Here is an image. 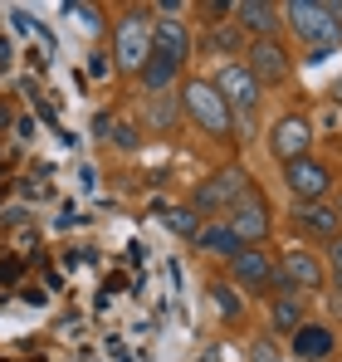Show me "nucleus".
Here are the masks:
<instances>
[{
	"label": "nucleus",
	"mask_w": 342,
	"mask_h": 362,
	"mask_svg": "<svg viewBox=\"0 0 342 362\" xmlns=\"http://www.w3.org/2000/svg\"><path fill=\"white\" fill-rule=\"evenodd\" d=\"M333 348H338V333H333L328 323H303V328L288 338V353L298 362H328Z\"/></svg>",
	"instance_id": "obj_12"
},
{
	"label": "nucleus",
	"mask_w": 342,
	"mask_h": 362,
	"mask_svg": "<svg viewBox=\"0 0 342 362\" xmlns=\"http://www.w3.org/2000/svg\"><path fill=\"white\" fill-rule=\"evenodd\" d=\"M152 54V20L147 10H122L117 15V35H113V59L122 74H142V64Z\"/></svg>",
	"instance_id": "obj_3"
},
{
	"label": "nucleus",
	"mask_w": 342,
	"mask_h": 362,
	"mask_svg": "<svg viewBox=\"0 0 342 362\" xmlns=\"http://www.w3.org/2000/svg\"><path fill=\"white\" fill-rule=\"evenodd\" d=\"M269 152L279 157V162H298V157H308L313 152V122L303 118V113H284V118L269 127Z\"/></svg>",
	"instance_id": "obj_9"
},
{
	"label": "nucleus",
	"mask_w": 342,
	"mask_h": 362,
	"mask_svg": "<svg viewBox=\"0 0 342 362\" xmlns=\"http://www.w3.org/2000/svg\"><path fill=\"white\" fill-rule=\"evenodd\" d=\"M284 186L288 196H293V206H303V201H323L328 191H333V167L323 162V157H298V162H288L284 167Z\"/></svg>",
	"instance_id": "obj_7"
},
{
	"label": "nucleus",
	"mask_w": 342,
	"mask_h": 362,
	"mask_svg": "<svg viewBox=\"0 0 342 362\" xmlns=\"http://www.w3.org/2000/svg\"><path fill=\"white\" fill-rule=\"evenodd\" d=\"M211 45H216V49H225V54H240V49H244V30H240V25H216Z\"/></svg>",
	"instance_id": "obj_21"
},
{
	"label": "nucleus",
	"mask_w": 342,
	"mask_h": 362,
	"mask_svg": "<svg viewBox=\"0 0 342 362\" xmlns=\"http://www.w3.org/2000/svg\"><path fill=\"white\" fill-rule=\"evenodd\" d=\"M249 191H254L249 186V172L244 167H225V172H216V177H206L196 186V211L220 221V211H230L235 201H244Z\"/></svg>",
	"instance_id": "obj_4"
},
{
	"label": "nucleus",
	"mask_w": 342,
	"mask_h": 362,
	"mask_svg": "<svg viewBox=\"0 0 342 362\" xmlns=\"http://www.w3.org/2000/svg\"><path fill=\"white\" fill-rule=\"evenodd\" d=\"M142 88L147 93H171V83L181 78V64H171L167 54H147V64H142Z\"/></svg>",
	"instance_id": "obj_17"
},
{
	"label": "nucleus",
	"mask_w": 342,
	"mask_h": 362,
	"mask_svg": "<svg viewBox=\"0 0 342 362\" xmlns=\"http://www.w3.org/2000/svg\"><path fill=\"white\" fill-rule=\"evenodd\" d=\"M249 362H284V358H279L274 338H254V343H249Z\"/></svg>",
	"instance_id": "obj_24"
},
{
	"label": "nucleus",
	"mask_w": 342,
	"mask_h": 362,
	"mask_svg": "<svg viewBox=\"0 0 342 362\" xmlns=\"http://www.w3.org/2000/svg\"><path fill=\"white\" fill-rule=\"evenodd\" d=\"M167 226L176 230V235H186V240H196V230H201L196 211H167Z\"/></svg>",
	"instance_id": "obj_23"
},
{
	"label": "nucleus",
	"mask_w": 342,
	"mask_h": 362,
	"mask_svg": "<svg viewBox=\"0 0 342 362\" xmlns=\"http://www.w3.org/2000/svg\"><path fill=\"white\" fill-rule=\"evenodd\" d=\"M230 279H235V284H244V289H254V294L274 289V255H269L264 245L240 250V255L230 259Z\"/></svg>",
	"instance_id": "obj_11"
},
{
	"label": "nucleus",
	"mask_w": 342,
	"mask_h": 362,
	"mask_svg": "<svg viewBox=\"0 0 342 362\" xmlns=\"http://www.w3.org/2000/svg\"><path fill=\"white\" fill-rule=\"evenodd\" d=\"M328 269H333V303L342 308V235L328 240Z\"/></svg>",
	"instance_id": "obj_22"
},
{
	"label": "nucleus",
	"mask_w": 342,
	"mask_h": 362,
	"mask_svg": "<svg viewBox=\"0 0 342 362\" xmlns=\"http://www.w3.org/2000/svg\"><path fill=\"white\" fill-rule=\"evenodd\" d=\"M284 10V25L313 49V59L318 64L328 49H338L342 45V5H333V0H293V5H279Z\"/></svg>",
	"instance_id": "obj_1"
},
{
	"label": "nucleus",
	"mask_w": 342,
	"mask_h": 362,
	"mask_svg": "<svg viewBox=\"0 0 342 362\" xmlns=\"http://www.w3.org/2000/svg\"><path fill=\"white\" fill-rule=\"evenodd\" d=\"M328 284V269L318 264V255H308V250H288L274 259V289H284V294H318Z\"/></svg>",
	"instance_id": "obj_5"
},
{
	"label": "nucleus",
	"mask_w": 342,
	"mask_h": 362,
	"mask_svg": "<svg viewBox=\"0 0 342 362\" xmlns=\"http://www.w3.org/2000/svg\"><path fill=\"white\" fill-rule=\"evenodd\" d=\"M211 83H216V93L230 103V113H254V108H259V93H264V88L249 78L244 64H225Z\"/></svg>",
	"instance_id": "obj_10"
},
{
	"label": "nucleus",
	"mask_w": 342,
	"mask_h": 362,
	"mask_svg": "<svg viewBox=\"0 0 342 362\" xmlns=\"http://www.w3.org/2000/svg\"><path fill=\"white\" fill-rule=\"evenodd\" d=\"M244 69H249V78H254L259 88H274V83H288L293 59H288V49L279 40H254V45L244 49Z\"/></svg>",
	"instance_id": "obj_8"
},
{
	"label": "nucleus",
	"mask_w": 342,
	"mask_h": 362,
	"mask_svg": "<svg viewBox=\"0 0 342 362\" xmlns=\"http://www.w3.org/2000/svg\"><path fill=\"white\" fill-rule=\"evenodd\" d=\"M5 64H10V45L0 40V69H5Z\"/></svg>",
	"instance_id": "obj_28"
},
{
	"label": "nucleus",
	"mask_w": 342,
	"mask_h": 362,
	"mask_svg": "<svg viewBox=\"0 0 342 362\" xmlns=\"http://www.w3.org/2000/svg\"><path fill=\"white\" fill-rule=\"evenodd\" d=\"M181 108L191 113V122H196L201 132H211V137H235V113H230L225 98L216 93L211 78H186V88H181Z\"/></svg>",
	"instance_id": "obj_2"
},
{
	"label": "nucleus",
	"mask_w": 342,
	"mask_h": 362,
	"mask_svg": "<svg viewBox=\"0 0 342 362\" xmlns=\"http://www.w3.org/2000/svg\"><path fill=\"white\" fill-rule=\"evenodd\" d=\"M211 299H216V308H220V318H225V323H240V313H244V308H240V299H235V289H230V284L216 279V284H211Z\"/></svg>",
	"instance_id": "obj_20"
},
{
	"label": "nucleus",
	"mask_w": 342,
	"mask_h": 362,
	"mask_svg": "<svg viewBox=\"0 0 342 362\" xmlns=\"http://www.w3.org/2000/svg\"><path fill=\"white\" fill-rule=\"evenodd\" d=\"M88 74H93V78H103V74H108V54H103V49H98V54H88Z\"/></svg>",
	"instance_id": "obj_26"
},
{
	"label": "nucleus",
	"mask_w": 342,
	"mask_h": 362,
	"mask_svg": "<svg viewBox=\"0 0 342 362\" xmlns=\"http://www.w3.org/2000/svg\"><path fill=\"white\" fill-rule=\"evenodd\" d=\"M196 250H206V255H225V259H235L244 245L230 235V226L225 221H211V226H201L196 230Z\"/></svg>",
	"instance_id": "obj_18"
},
{
	"label": "nucleus",
	"mask_w": 342,
	"mask_h": 362,
	"mask_svg": "<svg viewBox=\"0 0 342 362\" xmlns=\"http://www.w3.org/2000/svg\"><path fill=\"white\" fill-rule=\"evenodd\" d=\"M269 323H274V333H284V338H293L303 323H308V303H303V294H274V303H269Z\"/></svg>",
	"instance_id": "obj_16"
},
{
	"label": "nucleus",
	"mask_w": 342,
	"mask_h": 362,
	"mask_svg": "<svg viewBox=\"0 0 342 362\" xmlns=\"http://www.w3.org/2000/svg\"><path fill=\"white\" fill-rule=\"evenodd\" d=\"M293 226H298V230H308V235H318V240L342 235L338 211H333V206H323V201H303V206H293Z\"/></svg>",
	"instance_id": "obj_15"
},
{
	"label": "nucleus",
	"mask_w": 342,
	"mask_h": 362,
	"mask_svg": "<svg viewBox=\"0 0 342 362\" xmlns=\"http://www.w3.org/2000/svg\"><path fill=\"white\" fill-rule=\"evenodd\" d=\"M113 142H117V147H122V152H132V147L142 142V132H137L132 122H122V127H117V132H113Z\"/></svg>",
	"instance_id": "obj_25"
},
{
	"label": "nucleus",
	"mask_w": 342,
	"mask_h": 362,
	"mask_svg": "<svg viewBox=\"0 0 342 362\" xmlns=\"http://www.w3.org/2000/svg\"><path fill=\"white\" fill-rule=\"evenodd\" d=\"M235 25L244 30V35H254V40H274V30L284 25V10L279 5H269V0H244V5H235Z\"/></svg>",
	"instance_id": "obj_13"
},
{
	"label": "nucleus",
	"mask_w": 342,
	"mask_h": 362,
	"mask_svg": "<svg viewBox=\"0 0 342 362\" xmlns=\"http://www.w3.org/2000/svg\"><path fill=\"white\" fill-rule=\"evenodd\" d=\"M176 108H181V93H152L142 122H147L152 132H171V127H176Z\"/></svg>",
	"instance_id": "obj_19"
},
{
	"label": "nucleus",
	"mask_w": 342,
	"mask_h": 362,
	"mask_svg": "<svg viewBox=\"0 0 342 362\" xmlns=\"http://www.w3.org/2000/svg\"><path fill=\"white\" fill-rule=\"evenodd\" d=\"M225 226H230V235L244 245V250H254V245H264L269 240V201H264V191H249L244 201H235L225 211Z\"/></svg>",
	"instance_id": "obj_6"
},
{
	"label": "nucleus",
	"mask_w": 342,
	"mask_h": 362,
	"mask_svg": "<svg viewBox=\"0 0 342 362\" xmlns=\"http://www.w3.org/2000/svg\"><path fill=\"white\" fill-rule=\"evenodd\" d=\"M152 54H167L171 64L191 59V30H186V20H152Z\"/></svg>",
	"instance_id": "obj_14"
},
{
	"label": "nucleus",
	"mask_w": 342,
	"mask_h": 362,
	"mask_svg": "<svg viewBox=\"0 0 342 362\" xmlns=\"http://www.w3.org/2000/svg\"><path fill=\"white\" fill-rule=\"evenodd\" d=\"M333 103H338V108H342V78H338V83H333Z\"/></svg>",
	"instance_id": "obj_29"
},
{
	"label": "nucleus",
	"mask_w": 342,
	"mask_h": 362,
	"mask_svg": "<svg viewBox=\"0 0 342 362\" xmlns=\"http://www.w3.org/2000/svg\"><path fill=\"white\" fill-rule=\"evenodd\" d=\"M196 362H225V353H220V348H206V353H201Z\"/></svg>",
	"instance_id": "obj_27"
}]
</instances>
